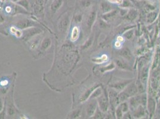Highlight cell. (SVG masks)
I'll use <instances>...</instances> for the list:
<instances>
[{
  "label": "cell",
  "instance_id": "cell-1",
  "mask_svg": "<svg viewBox=\"0 0 160 119\" xmlns=\"http://www.w3.org/2000/svg\"><path fill=\"white\" fill-rule=\"evenodd\" d=\"M99 108L103 112H108L109 107V100L108 94L103 92V94L97 98Z\"/></svg>",
  "mask_w": 160,
  "mask_h": 119
},
{
  "label": "cell",
  "instance_id": "cell-2",
  "mask_svg": "<svg viewBox=\"0 0 160 119\" xmlns=\"http://www.w3.org/2000/svg\"><path fill=\"white\" fill-rule=\"evenodd\" d=\"M16 26L22 30H25L27 29L36 27L38 25L36 22L29 19H23L17 21L15 24Z\"/></svg>",
  "mask_w": 160,
  "mask_h": 119
},
{
  "label": "cell",
  "instance_id": "cell-3",
  "mask_svg": "<svg viewBox=\"0 0 160 119\" xmlns=\"http://www.w3.org/2000/svg\"><path fill=\"white\" fill-rule=\"evenodd\" d=\"M42 30L36 27H32L30 28L27 29L23 32V39L25 41H28L29 39L32 38L36 35H39L42 33Z\"/></svg>",
  "mask_w": 160,
  "mask_h": 119
},
{
  "label": "cell",
  "instance_id": "cell-4",
  "mask_svg": "<svg viewBox=\"0 0 160 119\" xmlns=\"http://www.w3.org/2000/svg\"><path fill=\"white\" fill-rule=\"evenodd\" d=\"M123 91L128 96L129 98L133 96H135L138 93V88L137 84L134 82H132L125 87Z\"/></svg>",
  "mask_w": 160,
  "mask_h": 119
},
{
  "label": "cell",
  "instance_id": "cell-5",
  "mask_svg": "<svg viewBox=\"0 0 160 119\" xmlns=\"http://www.w3.org/2000/svg\"><path fill=\"white\" fill-rule=\"evenodd\" d=\"M132 82H133V80H124L112 84L110 85V87L117 92H121L123 91L125 89V87Z\"/></svg>",
  "mask_w": 160,
  "mask_h": 119
},
{
  "label": "cell",
  "instance_id": "cell-6",
  "mask_svg": "<svg viewBox=\"0 0 160 119\" xmlns=\"http://www.w3.org/2000/svg\"><path fill=\"white\" fill-rule=\"evenodd\" d=\"M99 8L103 14L109 13L114 10V7L112 4L107 0L101 1L99 5Z\"/></svg>",
  "mask_w": 160,
  "mask_h": 119
},
{
  "label": "cell",
  "instance_id": "cell-7",
  "mask_svg": "<svg viewBox=\"0 0 160 119\" xmlns=\"http://www.w3.org/2000/svg\"><path fill=\"white\" fill-rule=\"evenodd\" d=\"M100 86V85L97 84L91 86L90 88H89L88 89H87L86 91L81 95V98L80 99V101L81 103H83L84 102H85L86 101H87L90 97L91 95L92 94L93 92L95 91L96 89V88H97L98 86Z\"/></svg>",
  "mask_w": 160,
  "mask_h": 119
},
{
  "label": "cell",
  "instance_id": "cell-8",
  "mask_svg": "<svg viewBox=\"0 0 160 119\" xmlns=\"http://www.w3.org/2000/svg\"><path fill=\"white\" fill-rule=\"evenodd\" d=\"M98 108V102L93 100L86 107V113L89 117H93Z\"/></svg>",
  "mask_w": 160,
  "mask_h": 119
},
{
  "label": "cell",
  "instance_id": "cell-9",
  "mask_svg": "<svg viewBox=\"0 0 160 119\" xmlns=\"http://www.w3.org/2000/svg\"><path fill=\"white\" fill-rule=\"evenodd\" d=\"M133 117H134L136 119H140V118H142L143 117L145 114V107L142 105H139L136 109H134L133 111Z\"/></svg>",
  "mask_w": 160,
  "mask_h": 119
},
{
  "label": "cell",
  "instance_id": "cell-10",
  "mask_svg": "<svg viewBox=\"0 0 160 119\" xmlns=\"http://www.w3.org/2000/svg\"><path fill=\"white\" fill-rule=\"evenodd\" d=\"M141 104L140 103V96H133L129 98V108L132 110H134V109H136L139 105Z\"/></svg>",
  "mask_w": 160,
  "mask_h": 119
},
{
  "label": "cell",
  "instance_id": "cell-11",
  "mask_svg": "<svg viewBox=\"0 0 160 119\" xmlns=\"http://www.w3.org/2000/svg\"><path fill=\"white\" fill-rule=\"evenodd\" d=\"M70 17L68 15L63 16L59 23V28L61 32H65L70 25Z\"/></svg>",
  "mask_w": 160,
  "mask_h": 119
},
{
  "label": "cell",
  "instance_id": "cell-12",
  "mask_svg": "<svg viewBox=\"0 0 160 119\" xmlns=\"http://www.w3.org/2000/svg\"><path fill=\"white\" fill-rule=\"evenodd\" d=\"M96 17H97V11L96 9H93L91 11L87 21V27L89 29H91L93 27L95 22L96 21Z\"/></svg>",
  "mask_w": 160,
  "mask_h": 119
},
{
  "label": "cell",
  "instance_id": "cell-13",
  "mask_svg": "<svg viewBox=\"0 0 160 119\" xmlns=\"http://www.w3.org/2000/svg\"><path fill=\"white\" fill-rule=\"evenodd\" d=\"M116 66H117L121 70H132L130 66L123 59H116L115 61Z\"/></svg>",
  "mask_w": 160,
  "mask_h": 119
},
{
  "label": "cell",
  "instance_id": "cell-14",
  "mask_svg": "<svg viewBox=\"0 0 160 119\" xmlns=\"http://www.w3.org/2000/svg\"><path fill=\"white\" fill-rule=\"evenodd\" d=\"M63 0H53L50 5V10L53 14L56 13V12L62 7Z\"/></svg>",
  "mask_w": 160,
  "mask_h": 119
},
{
  "label": "cell",
  "instance_id": "cell-15",
  "mask_svg": "<svg viewBox=\"0 0 160 119\" xmlns=\"http://www.w3.org/2000/svg\"><path fill=\"white\" fill-rule=\"evenodd\" d=\"M138 16V11L134 8H131L130 9H128L127 13L125 14V18L130 21H133L135 19H136V18Z\"/></svg>",
  "mask_w": 160,
  "mask_h": 119
},
{
  "label": "cell",
  "instance_id": "cell-16",
  "mask_svg": "<svg viewBox=\"0 0 160 119\" xmlns=\"http://www.w3.org/2000/svg\"><path fill=\"white\" fill-rule=\"evenodd\" d=\"M146 105H148V109L149 110V112L151 114H153L156 109V103L154 99L152 97L149 98L148 99Z\"/></svg>",
  "mask_w": 160,
  "mask_h": 119
},
{
  "label": "cell",
  "instance_id": "cell-17",
  "mask_svg": "<svg viewBox=\"0 0 160 119\" xmlns=\"http://www.w3.org/2000/svg\"><path fill=\"white\" fill-rule=\"evenodd\" d=\"M158 14L156 11H152L149 12L146 16V22L148 24H151L157 19Z\"/></svg>",
  "mask_w": 160,
  "mask_h": 119
},
{
  "label": "cell",
  "instance_id": "cell-18",
  "mask_svg": "<svg viewBox=\"0 0 160 119\" xmlns=\"http://www.w3.org/2000/svg\"><path fill=\"white\" fill-rule=\"evenodd\" d=\"M80 35V29L78 26H74L71 32V35H70V41L72 42H75L79 38Z\"/></svg>",
  "mask_w": 160,
  "mask_h": 119
},
{
  "label": "cell",
  "instance_id": "cell-19",
  "mask_svg": "<svg viewBox=\"0 0 160 119\" xmlns=\"http://www.w3.org/2000/svg\"><path fill=\"white\" fill-rule=\"evenodd\" d=\"M120 55L127 60H131V59L132 58V54L131 53V51L128 48H124L122 49L120 52Z\"/></svg>",
  "mask_w": 160,
  "mask_h": 119
},
{
  "label": "cell",
  "instance_id": "cell-20",
  "mask_svg": "<svg viewBox=\"0 0 160 119\" xmlns=\"http://www.w3.org/2000/svg\"><path fill=\"white\" fill-rule=\"evenodd\" d=\"M10 32L12 35H14L17 38H21L23 36V31L21 30V29L18 28L16 26H11L10 28Z\"/></svg>",
  "mask_w": 160,
  "mask_h": 119
},
{
  "label": "cell",
  "instance_id": "cell-21",
  "mask_svg": "<svg viewBox=\"0 0 160 119\" xmlns=\"http://www.w3.org/2000/svg\"><path fill=\"white\" fill-rule=\"evenodd\" d=\"M115 67H116V65H115V62H111V63L108 64L107 65L102 67L100 69V71H101V73H104L106 72L111 71L112 70H114Z\"/></svg>",
  "mask_w": 160,
  "mask_h": 119
},
{
  "label": "cell",
  "instance_id": "cell-22",
  "mask_svg": "<svg viewBox=\"0 0 160 119\" xmlns=\"http://www.w3.org/2000/svg\"><path fill=\"white\" fill-rule=\"evenodd\" d=\"M117 14V11L115 10H112L111 11L105 13V14H103V19L104 21L107 22V21H112L114 17L116 16V15Z\"/></svg>",
  "mask_w": 160,
  "mask_h": 119
},
{
  "label": "cell",
  "instance_id": "cell-23",
  "mask_svg": "<svg viewBox=\"0 0 160 119\" xmlns=\"http://www.w3.org/2000/svg\"><path fill=\"white\" fill-rule=\"evenodd\" d=\"M108 60V57L106 54H103L102 56L100 57L94 58L91 59V61L95 64H100L102 63H105Z\"/></svg>",
  "mask_w": 160,
  "mask_h": 119
},
{
  "label": "cell",
  "instance_id": "cell-24",
  "mask_svg": "<svg viewBox=\"0 0 160 119\" xmlns=\"http://www.w3.org/2000/svg\"><path fill=\"white\" fill-rule=\"evenodd\" d=\"M51 45V40L50 38H45L41 42V51H46L49 48Z\"/></svg>",
  "mask_w": 160,
  "mask_h": 119
},
{
  "label": "cell",
  "instance_id": "cell-25",
  "mask_svg": "<svg viewBox=\"0 0 160 119\" xmlns=\"http://www.w3.org/2000/svg\"><path fill=\"white\" fill-rule=\"evenodd\" d=\"M103 92H104V91H103L102 88L99 86L97 88H96V89L95 91L93 92L90 98V99H95V98L97 99L103 94Z\"/></svg>",
  "mask_w": 160,
  "mask_h": 119
},
{
  "label": "cell",
  "instance_id": "cell-26",
  "mask_svg": "<svg viewBox=\"0 0 160 119\" xmlns=\"http://www.w3.org/2000/svg\"><path fill=\"white\" fill-rule=\"evenodd\" d=\"M148 69L147 67H144L142 71L141 76H140L142 83L144 84H146L147 79H148Z\"/></svg>",
  "mask_w": 160,
  "mask_h": 119
},
{
  "label": "cell",
  "instance_id": "cell-27",
  "mask_svg": "<svg viewBox=\"0 0 160 119\" xmlns=\"http://www.w3.org/2000/svg\"><path fill=\"white\" fill-rule=\"evenodd\" d=\"M17 5L23 8L26 10H29V0H19L16 2Z\"/></svg>",
  "mask_w": 160,
  "mask_h": 119
},
{
  "label": "cell",
  "instance_id": "cell-28",
  "mask_svg": "<svg viewBox=\"0 0 160 119\" xmlns=\"http://www.w3.org/2000/svg\"><path fill=\"white\" fill-rule=\"evenodd\" d=\"M119 6L121 8H133V4L130 0H123V2L119 5Z\"/></svg>",
  "mask_w": 160,
  "mask_h": 119
},
{
  "label": "cell",
  "instance_id": "cell-29",
  "mask_svg": "<svg viewBox=\"0 0 160 119\" xmlns=\"http://www.w3.org/2000/svg\"><path fill=\"white\" fill-rule=\"evenodd\" d=\"M124 112H123L121 107L119 105H118L115 110V116L117 119H122L123 117Z\"/></svg>",
  "mask_w": 160,
  "mask_h": 119
},
{
  "label": "cell",
  "instance_id": "cell-30",
  "mask_svg": "<svg viewBox=\"0 0 160 119\" xmlns=\"http://www.w3.org/2000/svg\"><path fill=\"white\" fill-rule=\"evenodd\" d=\"M91 1V0H81L80 1V4L81 7L83 8H87L90 7Z\"/></svg>",
  "mask_w": 160,
  "mask_h": 119
},
{
  "label": "cell",
  "instance_id": "cell-31",
  "mask_svg": "<svg viewBox=\"0 0 160 119\" xmlns=\"http://www.w3.org/2000/svg\"><path fill=\"white\" fill-rule=\"evenodd\" d=\"M93 41V37L91 36L89 39H87V40L85 41V42L84 43V44L82 46L81 48L83 49H85L89 48L91 45H92Z\"/></svg>",
  "mask_w": 160,
  "mask_h": 119
},
{
  "label": "cell",
  "instance_id": "cell-32",
  "mask_svg": "<svg viewBox=\"0 0 160 119\" xmlns=\"http://www.w3.org/2000/svg\"><path fill=\"white\" fill-rule=\"evenodd\" d=\"M119 105V106L121 107V109H122L123 112H124V114L125 113V112H128V110H129V108H129L128 104L126 101L120 103Z\"/></svg>",
  "mask_w": 160,
  "mask_h": 119
},
{
  "label": "cell",
  "instance_id": "cell-33",
  "mask_svg": "<svg viewBox=\"0 0 160 119\" xmlns=\"http://www.w3.org/2000/svg\"><path fill=\"white\" fill-rule=\"evenodd\" d=\"M81 114V110L80 109H77L73 112H71V114H70V118L72 119H75L80 117Z\"/></svg>",
  "mask_w": 160,
  "mask_h": 119
},
{
  "label": "cell",
  "instance_id": "cell-34",
  "mask_svg": "<svg viewBox=\"0 0 160 119\" xmlns=\"http://www.w3.org/2000/svg\"><path fill=\"white\" fill-rule=\"evenodd\" d=\"M104 113L99 108H97L94 116H93L95 119H102L104 118Z\"/></svg>",
  "mask_w": 160,
  "mask_h": 119
},
{
  "label": "cell",
  "instance_id": "cell-35",
  "mask_svg": "<svg viewBox=\"0 0 160 119\" xmlns=\"http://www.w3.org/2000/svg\"><path fill=\"white\" fill-rule=\"evenodd\" d=\"M133 36V30H127L124 34V36L128 39H130L132 38Z\"/></svg>",
  "mask_w": 160,
  "mask_h": 119
},
{
  "label": "cell",
  "instance_id": "cell-36",
  "mask_svg": "<svg viewBox=\"0 0 160 119\" xmlns=\"http://www.w3.org/2000/svg\"><path fill=\"white\" fill-rule=\"evenodd\" d=\"M160 54H156V56H155V59H154V62H153V69H154V68H155V67H156L158 66V63H159V62H160Z\"/></svg>",
  "mask_w": 160,
  "mask_h": 119
},
{
  "label": "cell",
  "instance_id": "cell-37",
  "mask_svg": "<svg viewBox=\"0 0 160 119\" xmlns=\"http://www.w3.org/2000/svg\"><path fill=\"white\" fill-rule=\"evenodd\" d=\"M83 19V16L81 14H77L75 17V21H76V23H80L82 21Z\"/></svg>",
  "mask_w": 160,
  "mask_h": 119
},
{
  "label": "cell",
  "instance_id": "cell-38",
  "mask_svg": "<svg viewBox=\"0 0 160 119\" xmlns=\"http://www.w3.org/2000/svg\"><path fill=\"white\" fill-rule=\"evenodd\" d=\"M7 113L10 116H13L14 114V110L12 107H8L7 109Z\"/></svg>",
  "mask_w": 160,
  "mask_h": 119
},
{
  "label": "cell",
  "instance_id": "cell-39",
  "mask_svg": "<svg viewBox=\"0 0 160 119\" xmlns=\"http://www.w3.org/2000/svg\"><path fill=\"white\" fill-rule=\"evenodd\" d=\"M38 45V40H37V41H36V40L33 41L32 42V43H31V49H35V48H36L37 47Z\"/></svg>",
  "mask_w": 160,
  "mask_h": 119
},
{
  "label": "cell",
  "instance_id": "cell-40",
  "mask_svg": "<svg viewBox=\"0 0 160 119\" xmlns=\"http://www.w3.org/2000/svg\"><path fill=\"white\" fill-rule=\"evenodd\" d=\"M13 10V8H12V6H7L5 7V11H6V13H8V14L12 13Z\"/></svg>",
  "mask_w": 160,
  "mask_h": 119
},
{
  "label": "cell",
  "instance_id": "cell-41",
  "mask_svg": "<svg viewBox=\"0 0 160 119\" xmlns=\"http://www.w3.org/2000/svg\"><path fill=\"white\" fill-rule=\"evenodd\" d=\"M109 2H110L112 4H119V6L122 3L123 0H107Z\"/></svg>",
  "mask_w": 160,
  "mask_h": 119
},
{
  "label": "cell",
  "instance_id": "cell-42",
  "mask_svg": "<svg viewBox=\"0 0 160 119\" xmlns=\"http://www.w3.org/2000/svg\"><path fill=\"white\" fill-rule=\"evenodd\" d=\"M114 46H115V47L117 49H119V48H121V47H122L121 42H119V41H116V42H115Z\"/></svg>",
  "mask_w": 160,
  "mask_h": 119
},
{
  "label": "cell",
  "instance_id": "cell-43",
  "mask_svg": "<svg viewBox=\"0 0 160 119\" xmlns=\"http://www.w3.org/2000/svg\"><path fill=\"white\" fill-rule=\"evenodd\" d=\"M131 117H132V116L130 115V114L128 112H125L124 114L123 118H124V119H132Z\"/></svg>",
  "mask_w": 160,
  "mask_h": 119
},
{
  "label": "cell",
  "instance_id": "cell-44",
  "mask_svg": "<svg viewBox=\"0 0 160 119\" xmlns=\"http://www.w3.org/2000/svg\"><path fill=\"white\" fill-rule=\"evenodd\" d=\"M8 84V81H7V80H2V81H1V82H0V85H1V86H6V85H7Z\"/></svg>",
  "mask_w": 160,
  "mask_h": 119
},
{
  "label": "cell",
  "instance_id": "cell-45",
  "mask_svg": "<svg viewBox=\"0 0 160 119\" xmlns=\"http://www.w3.org/2000/svg\"><path fill=\"white\" fill-rule=\"evenodd\" d=\"M117 41H119L120 42H123L124 41V38H123V36H119L117 38Z\"/></svg>",
  "mask_w": 160,
  "mask_h": 119
},
{
  "label": "cell",
  "instance_id": "cell-46",
  "mask_svg": "<svg viewBox=\"0 0 160 119\" xmlns=\"http://www.w3.org/2000/svg\"><path fill=\"white\" fill-rule=\"evenodd\" d=\"M4 21H5V19H4V17H3V16H2V15L0 14V24H1V23H4Z\"/></svg>",
  "mask_w": 160,
  "mask_h": 119
},
{
  "label": "cell",
  "instance_id": "cell-47",
  "mask_svg": "<svg viewBox=\"0 0 160 119\" xmlns=\"http://www.w3.org/2000/svg\"><path fill=\"white\" fill-rule=\"evenodd\" d=\"M2 108H3V104H2V100L0 98V112L2 110Z\"/></svg>",
  "mask_w": 160,
  "mask_h": 119
},
{
  "label": "cell",
  "instance_id": "cell-48",
  "mask_svg": "<svg viewBox=\"0 0 160 119\" xmlns=\"http://www.w3.org/2000/svg\"><path fill=\"white\" fill-rule=\"evenodd\" d=\"M0 33L2 34V35H6V36L7 35V33H6L5 32H4V31H2V30H0Z\"/></svg>",
  "mask_w": 160,
  "mask_h": 119
},
{
  "label": "cell",
  "instance_id": "cell-49",
  "mask_svg": "<svg viewBox=\"0 0 160 119\" xmlns=\"http://www.w3.org/2000/svg\"><path fill=\"white\" fill-rule=\"evenodd\" d=\"M9 1H11V2H17L18 1H19V0H8Z\"/></svg>",
  "mask_w": 160,
  "mask_h": 119
},
{
  "label": "cell",
  "instance_id": "cell-50",
  "mask_svg": "<svg viewBox=\"0 0 160 119\" xmlns=\"http://www.w3.org/2000/svg\"><path fill=\"white\" fill-rule=\"evenodd\" d=\"M6 1V0H0V1H1V2H4Z\"/></svg>",
  "mask_w": 160,
  "mask_h": 119
},
{
  "label": "cell",
  "instance_id": "cell-51",
  "mask_svg": "<svg viewBox=\"0 0 160 119\" xmlns=\"http://www.w3.org/2000/svg\"><path fill=\"white\" fill-rule=\"evenodd\" d=\"M149 1H157V0H149Z\"/></svg>",
  "mask_w": 160,
  "mask_h": 119
},
{
  "label": "cell",
  "instance_id": "cell-52",
  "mask_svg": "<svg viewBox=\"0 0 160 119\" xmlns=\"http://www.w3.org/2000/svg\"><path fill=\"white\" fill-rule=\"evenodd\" d=\"M159 107H160V103H159Z\"/></svg>",
  "mask_w": 160,
  "mask_h": 119
}]
</instances>
